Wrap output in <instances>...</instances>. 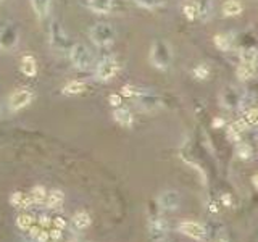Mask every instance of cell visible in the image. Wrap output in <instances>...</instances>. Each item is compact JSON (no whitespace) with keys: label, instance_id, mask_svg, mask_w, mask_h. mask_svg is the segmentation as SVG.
<instances>
[{"label":"cell","instance_id":"6da1fadb","mask_svg":"<svg viewBox=\"0 0 258 242\" xmlns=\"http://www.w3.org/2000/svg\"><path fill=\"white\" fill-rule=\"evenodd\" d=\"M171 60H173V52H171V47L168 42L164 41H155L152 50H150V62L155 68L158 70H166Z\"/></svg>","mask_w":258,"mask_h":242},{"label":"cell","instance_id":"7a4b0ae2","mask_svg":"<svg viewBox=\"0 0 258 242\" xmlns=\"http://www.w3.org/2000/svg\"><path fill=\"white\" fill-rule=\"evenodd\" d=\"M89 38L90 41L96 44L98 47H106V46H112L114 42V38H116V33L112 25L108 23H97L90 28L89 31Z\"/></svg>","mask_w":258,"mask_h":242},{"label":"cell","instance_id":"3957f363","mask_svg":"<svg viewBox=\"0 0 258 242\" xmlns=\"http://www.w3.org/2000/svg\"><path fill=\"white\" fill-rule=\"evenodd\" d=\"M70 57L74 65V68L78 70H88L92 67V63H94V55H92L89 47L81 42L74 44V46L70 49Z\"/></svg>","mask_w":258,"mask_h":242},{"label":"cell","instance_id":"277c9868","mask_svg":"<svg viewBox=\"0 0 258 242\" xmlns=\"http://www.w3.org/2000/svg\"><path fill=\"white\" fill-rule=\"evenodd\" d=\"M118 70H120L118 62L114 60L113 57H105L98 62L96 75H97L98 81H110V79H113L114 76H116Z\"/></svg>","mask_w":258,"mask_h":242},{"label":"cell","instance_id":"5b68a950","mask_svg":"<svg viewBox=\"0 0 258 242\" xmlns=\"http://www.w3.org/2000/svg\"><path fill=\"white\" fill-rule=\"evenodd\" d=\"M20 33L15 25H5L0 29V49L12 50L18 44Z\"/></svg>","mask_w":258,"mask_h":242},{"label":"cell","instance_id":"8992f818","mask_svg":"<svg viewBox=\"0 0 258 242\" xmlns=\"http://www.w3.org/2000/svg\"><path fill=\"white\" fill-rule=\"evenodd\" d=\"M168 221L162 216H154L152 219L148 221V236L152 240H162L166 237L168 234Z\"/></svg>","mask_w":258,"mask_h":242},{"label":"cell","instance_id":"52a82bcc","mask_svg":"<svg viewBox=\"0 0 258 242\" xmlns=\"http://www.w3.org/2000/svg\"><path fill=\"white\" fill-rule=\"evenodd\" d=\"M50 44L56 50H64L68 47V36L64 34L63 28L56 21H52L50 25Z\"/></svg>","mask_w":258,"mask_h":242},{"label":"cell","instance_id":"ba28073f","mask_svg":"<svg viewBox=\"0 0 258 242\" xmlns=\"http://www.w3.org/2000/svg\"><path fill=\"white\" fill-rule=\"evenodd\" d=\"M32 100V92L30 89H18L10 95L8 107L12 112H18V110L24 108Z\"/></svg>","mask_w":258,"mask_h":242},{"label":"cell","instance_id":"9c48e42d","mask_svg":"<svg viewBox=\"0 0 258 242\" xmlns=\"http://www.w3.org/2000/svg\"><path fill=\"white\" fill-rule=\"evenodd\" d=\"M158 205L164 211H174L179 208V205H181V197H179L176 190H171V189L163 190L158 197Z\"/></svg>","mask_w":258,"mask_h":242},{"label":"cell","instance_id":"30bf717a","mask_svg":"<svg viewBox=\"0 0 258 242\" xmlns=\"http://www.w3.org/2000/svg\"><path fill=\"white\" fill-rule=\"evenodd\" d=\"M179 232H182L186 236L194 237V239L206 237V229L200 223H194V221H184L179 224Z\"/></svg>","mask_w":258,"mask_h":242},{"label":"cell","instance_id":"8fae6325","mask_svg":"<svg viewBox=\"0 0 258 242\" xmlns=\"http://www.w3.org/2000/svg\"><path fill=\"white\" fill-rule=\"evenodd\" d=\"M86 4V7L98 15H105L112 10V5H113V0H82Z\"/></svg>","mask_w":258,"mask_h":242},{"label":"cell","instance_id":"7c38bea8","mask_svg":"<svg viewBox=\"0 0 258 242\" xmlns=\"http://www.w3.org/2000/svg\"><path fill=\"white\" fill-rule=\"evenodd\" d=\"M50 4H52V0H31L32 10L36 15H38V18H40V20H44L48 15Z\"/></svg>","mask_w":258,"mask_h":242},{"label":"cell","instance_id":"4fadbf2b","mask_svg":"<svg viewBox=\"0 0 258 242\" xmlns=\"http://www.w3.org/2000/svg\"><path fill=\"white\" fill-rule=\"evenodd\" d=\"M113 118L116 123H120L121 126H131L132 124V115L128 108H116L113 112Z\"/></svg>","mask_w":258,"mask_h":242},{"label":"cell","instance_id":"5bb4252c","mask_svg":"<svg viewBox=\"0 0 258 242\" xmlns=\"http://www.w3.org/2000/svg\"><path fill=\"white\" fill-rule=\"evenodd\" d=\"M21 71H23L26 76H34L36 73H38V63H36L34 57L24 55L21 58Z\"/></svg>","mask_w":258,"mask_h":242},{"label":"cell","instance_id":"9a60e30c","mask_svg":"<svg viewBox=\"0 0 258 242\" xmlns=\"http://www.w3.org/2000/svg\"><path fill=\"white\" fill-rule=\"evenodd\" d=\"M139 105L144 108V110H154L160 105V100L155 97V95H150V94H142L139 92Z\"/></svg>","mask_w":258,"mask_h":242},{"label":"cell","instance_id":"2e32d148","mask_svg":"<svg viewBox=\"0 0 258 242\" xmlns=\"http://www.w3.org/2000/svg\"><path fill=\"white\" fill-rule=\"evenodd\" d=\"M255 73V62H247V60H242L240 65L238 67V76L240 79H248L252 78Z\"/></svg>","mask_w":258,"mask_h":242},{"label":"cell","instance_id":"e0dca14e","mask_svg":"<svg viewBox=\"0 0 258 242\" xmlns=\"http://www.w3.org/2000/svg\"><path fill=\"white\" fill-rule=\"evenodd\" d=\"M223 13L226 17H238L242 13V5L238 0H226L223 4Z\"/></svg>","mask_w":258,"mask_h":242},{"label":"cell","instance_id":"ac0fdd59","mask_svg":"<svg viewBox=\"0 0 258 242\" xmlns=\"http://www.w3.org/2000/svg\"><path fill=\"white\" fill-rule=\"evenodd\" d=\"M86 89H88V86L82 81H73V83H70L63 87V94L64 95H76V94H82Z\"/></svg>","mask_w":258,"mask_h":242},{"label":"cell","instance_id":"d6986e66","mask_svg":"<svg viewBox=\"0 0 258 242\" xmlns=\"http://www.w3.org/2000/svg\"><path fill=\"white\" fill-rule=\"evenodd\" d=\"M63 200H64V195L62 190H52V192L48 194L47 205L48 208H58L63 205Z\"/></svg>","mask_w":258,"mask_h":242},{"label":"cell","instance_id":"ffe728a7","mask_svg":"<svg viewBox=\"0 0 258 242\" xmlns=\"http://www.w3.org/2000/svg\"><path fill=\"white\" fill-rule=\"evenodd\" d=\"M73 223L78 229H86V228H89V224H90V216L86 213V211H78V213L73 216Z\"/></svg>","mask_w":258,"mask_h":242},{"label":"cell","instance_id":"44dd1931","mask_svg":"<svg viewBox=\"0 0 258 242\" xmlns=\"http://www.w3.org/2000/svg\"><path fill=\"white\" fill-rule=\"evenodd\" d=\"M182 12L189 20H194L200 13V5L197 2H188V4H184Z\"/></svg>","mask_w":258,"mask_h":242},{"label":"cell","instance_id":"7402d4cb","mask_svg":"<svg viewBox=\"0 0 258 242\" xmlns=\"http://www.w3.org/2000/svg\"><path fill=\"white\" fill-rule=\"evenodd\" d=\"M32 223H34V218L31 215H28V213L20 215L16 218V224H18L20 229H30L31 226H32Z\"/></svg>","mask_w":258,"mask_h":242},{"label":"cell","instance_id":"603a6c76","mask_svg":"<svg viewBox=\"0 0 258 242\" xmlns=\"http://www.w3.org/2000/svg\"><path fill=\"white\" fill-rule=\"evenodd\" d=\"M31 199L32 202L36 203H42L46 199H47V192H46V189L42 187V186H36L32 189V195H31Z\"/></svg>","mask_w":258,"mask_h":242},{"label":"cell","instance_id":"cb8c5ba5","mask_svg":"<svg viewBox=\"0 0 258 242\" xmlns=\"http://www.w3.org/2000/svg\"><path fill=\"white\" fill-rule=\"evenodd\" d=\"M136 4L144 7V9H148V10H154V9H158L164 4V0H136Z\"/></svg>","mask_w":258,"mask_h":242},{"label":"cell","instance_id":"d4e9b609","mask_svg":"<svg viewBox=\"0 0 258 242\" xmlns=\"http://www.w3.org/2000/svg\"><path fill=\"white\" fill-rule=\"evenodd\" d=\"M238 155L240 158H248L250 155H252V149L248 147V145H239V149H238Z\"/></svg>","mask_w":258,"mask_h":242},{"label":"cell","instance_id":"484cf974","mask_svg":"<svg viewBox=\"0 0 258 242\" xmlns=\"http://www.w3.org/2000/svg\"><path fill=\"white\" fill-rule=\"evenodd\" d=\"M247 121H248L250 124H255V126H258V108L248 110V113H247Z\"/></svg>","mask_w":258,"mask_h":242},{"label":"cell","instance_id":"4316f807","mask_svg":"<svg viewBox=\"0 0 258 242\" xmlns=\"http://www.w3.org/2000/svg\"><path fill=\"white\" fill-rule=\"evenodd\" d=\"M194 75H196L198 79H205L206 76H208V68L204 67V65H200V67H197L196 70H194Z\"/></svg>","mask_w":258,"mask_h":242},{"label":"cell","instance_id":"83f0119b","mask_svg":"<svg viewBox=\"0 0 258 242\" xmlns=\"http://www.w3.org/2000/svg\"><path fill=\"white\" fill-rule=\"evenodd\" d=\"M23 200H24V197H23V194H21V192H15V194L12 195V199H10L12 205H15V207H20V208H21V205H23Z\"/></svg>","mask_w":258,"mask_h":242},{"label":"cell","instance_id":"f1b7e54d","mask_svg":"<svg viewBox=\"0 0 258 242\" xmlns=\"http://www.w3.org/2000/svg\"><path fill=\"white\" fill-rule=\"evenodd\" d=\"M121 94H123L124 97H132V95H138L139 92H138V89H136V87H132V86H124L123 89H121Z\"/></svg>","mask_w":258,"mask_h":242},{"label":"cell","instance_id":"f546056e","mask_svg":"<svg viewBox=\"0 0 258 242\" xmlns=\"http://www.w3.org/2000/svg\"><path fill=\"white\" fill-rule=\"evenodd\" d=\"M216 46L220 49H223V50L228 49V39L224 38V36H218V38H216Z\"/></svg>","mask_w":258,"mask_h":242},{"label":"cell","instance_id":"4dcf8cb0","mask_svg":"<svg viewBox=\"0 0 258 242\" xmlns=\"http://www.w3.org/2000/svg\"><path fill=\"white\" fill-rule=\"evenodd\" d=\"M110 104L113 107H118L121 104V95H116V94H112L110 95Z\"/></svg>","mask_w":258,"mask_h":242},{"label":"cell","instance_id":"1f68e13d","mask_svg":"<svg viewBox=\"0 0 258 242\" xmlns=\"http://www.w3.org/2000/svg\"><path fill=\"white\" fill-rule=\"evenodd\" d=\"M48 236L52 237V239H60V237H62V231H60L58 228H56V229H52V231H50Z\"/></svg>","mask_w":258,"mask_h":242},{"label":"cell","instance_id":"d6a6232c","mask_svg":"<svg viewBox=\"0 0 258 242\" xmlns=\"http://www.w3.org/2000/svg\"><path fill=\"white\" fill-rule=\"evenodd\" d=\"M50 236H48V232L47 231H40L39 232V236H38V239H39V242H47V239H48Z\"/></svg>","mask_w":258,"mask_h":242},{"label":"cell","instance_id":"836d02e7","mask_svg":"<svg viewBox=\"0 0 258 242\" xmlns=\"http://www.w3.org/2000/svg\"><path fill=\"white\" fill-rule=\"evenodd\" d=\"M64 224H66V223H64V219H62V218H55V226H56L58 229L64 228Z\"/></svg>","mask_w":258,"mask_h":242},{"label":"cell","instance_id":"e575fe53","mask_svg":"<svg viewBox=\"0 0 258 242\" xmlns=\"http://www.w3.org/2000/svg\"><path fill=\"white\" fill-rule=\"evenodd\" d=\"M30 232H31L32 237H38L39 232H40V229H39V228H32V226H31V228H30Z\"/></svg>","mask_w":258,"mask_h":242},{"label":"cell","instance_id":"d590c367","mask_svg":"<svg viewBox=\"0 0 258 242\" xmlns=\"http://www.w3.org/2000/svg\"><path fill=\"white\" fill-rule=\"evenodd\" d=\"M40 223H42V226H48L50 224V218H40Z\"/></svg>","mask_w":258,"mask_h":242},{"label":"cell","instance_id":"8d00e7d4","mask_svg":"<svg viewBox=\"0 0 258 242\" xmlns=\"http://www.w3.org/2000/svg\"><path fill=\"white\" fill-rule=\"evenodd\" d=\"M254 184L258 187V174H255V176H254Z\"/></svg>","mask_w":258,"mask_h":242},{"label":"cell","instance_id":"74e56055","mask_svg":"<svg viewBox=\"0 0 258 242\" xmlns=\"http://www.w3.org/2000/svg\"><path fill=\"white\" fill-rule=\"evenodd\" d=\"M156 242H173V240H168L166 237H164V239H162V240H156Z\"/></svg>","mask_w":258,"mask_h":242},{"label":"cell","instance_id":"f35d334b","mask_svg":"<svg viewBox=\"0 0 258 242\" xmlns=\"http://www.w3.org/2000/svg\"><path fill=\"white\" fill-rule=\"evenodd\" d=\"M214 242H228V240H226V239H216Z\"/></svg>","mask_w":258,"mask_h":242}]
</instances>
